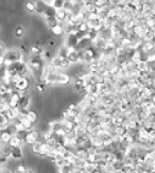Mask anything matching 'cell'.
Wrapping results in <instances>:
<instances>
[{
  "mask_svg": "<svg viewBox=\"0 0 155 173\" xmlns=\"http://www.w3.org/2000/svg\"><path fill=\"white\" fill-rule=\"evenodd\" d=\"M50 150H51V145L44 141H38L34 144H32V151L40 157H46V155L48 157Z\"/></svg>",
  "mask_w": 155,
  "mask_h": 173,
  "instance_id": "cell-1",
  "label": "cell"
},
{
  "mask_svg": "<svg viewBox=\"0 0 155 173\" xmlns=\"http://www.w3.org/2000/svg\"><path fill=\"white\" fill-rule=\"evenodd\" d=\"M41 137L39 132L32 131V132H27L26 138H24V142L28 143V144H34L38 141H41Z\"/></svg>",
  "mask_w": 155,
  "mask_h": 173,
  "instance_id": "cell-2",
  "label": "cell"
},
{
  "mask_svg": "<svg viewBox=\"0 0 155 173\" xmlns=\"http://www.w3.org/2000/svg\"><path fill=\"white\" fill-rule=\"evenodd\" d=\"M19 120H20L21 124H22L23 129L26 131H30L32 128H33V122L29 119L28 116H19Z\"/></svg>",
  "mask_w": 155,
  "mask_h": 173,
  "instance_id": "cell-3",
  "label": "cell"
},
{
  "mask_svg": "<svg viewBox=\"0 0 155 173\" xmlns=\"http://www.w3.org/2000/svg\"><path fill=\"white\" fill-rule=\"evenodd\" d=\"M20 111L21 110L17 107V108H10L6 113H7V116L10 118L11 121H13V120L18 119L19 116H20Z\"/></svg>",
  "mask_w": 155,
  "mask_h": 173,
  "instance_id": "cell-4",
  "label": "cell"
},
{
  "mask_svg": "<svg viewBox=\"0 0 155 173\" xmlns=\"http://www.w3.org/2000/svg\"><path fill=\"white\" fill-rule=\"evenodd\" d=\"M29 103H30V96H29V94L20 96L18 108L20 109V110H22V109H27L29 107Z\"/></svg>",
  "mask_w": 155,
  "mask_h": 173,
  "instance_id": "cell-5",
  "label": "cell"
},
{
  "mask_svg": "<svg viewBox=\"0 0 155 173\" xmlns=\"http://www.w3.org/2000/svg\"><path fill=\"white\" fill-rule=\"evenodd\" d=\"M11 123L10 118L7 116L6 112H1V116H0V124H1V130L6 129V128Z\"/></svg>",
  "mask_w": 155,
  "mask_h": 173,
  "instance_id": "cell-6",
  "label": "cell"
},
{
  "mask_svg": "<svg viewBox=\"0 0 155 173\" xmlns=\"http://www.w3.org/2000/svg\"><path fill=\"white\" fill-rule=\"evenodd\" d=\"M22 142H23V140L21 139L18 134H15V135H12V138H11V140L9 141L8 144H10L12 148H17V147H21V143Z\"/></svg>",
  "mask_w": 155,
  "mask_h": 173,
  "instance_id": "cell-7",
  "label": "cell"
},
{
  "mask_svg": "<svg viewBox=\"0 0 155 173\" xmlns=\"http://www.w3.org/2000/svg\"><path fill=\"white\" fill-rule=\"evenodd\" d=\"M11 157H12L15 160H18V159L22 158V151H21L20 147L12 148V153H11Z\"/></svg>",
  "mask_w": 155,
  "mask_h": 173,
  "instance_id": "cell-8",
  "label": "cell"
},
{
  "mask_svg": "<svg viewBox=\"0 0 155 173\" xmlns=\"http://www.w3.org/2000/svg\"><path fill=\"white\" fill-rule=\"evenodd\" d=\"M67 58L69 59L70 62H73V63H74V62H77L78 60L80 59L81 56H80V53H78L77 51H70Z\"/></svg>",
  "mask_w": 155,
  "mask_h": 173,
  "instance_id": "cell-9",
  "label": "cell"
},
{
  "mask_svg": "<svg viewBox=\"0 0 155 173\" xmlns=\"http://www.w3.org/2000/svg\"><path fill=\"white\" fill-rule=\"evenodd\" d=\"M11 138H12V134L9 133L7 130H5V129L1 130V140H2V142L9 143V141L11 140Z\"/></svg>",
  "mask_w": 155,
  "mask_h": 173,
  "instance_id": "cell-10",
  "label": "cell"
},
{
  "mask_svg": "<svg viewBox=\"0 0 155 173\" xmlns=\"http://www.w3.org/2000/svg\"><path fill=\"white\" fill-rule=\"evenodd\" d=\"M26 10L29 11V12H34L37 10V3H34L33 1H27L26 2Z\"/></svg>",
  "mask_w": 155,
  "mask_h": 173,
  "instance_id": "cell-11",
  "label": "cell"
},
{
  "mask_svg": "<svg viewBox=\"0 0 155 173\" xmlns=\"http://www.w3.org/2000/svg\"><path fill=\"white\" fill-rule=\"evenodd\" d=\"M11 153H12V147H11L10 144H8L5 145V147L2 148V150H1V154L6 155V157H11Z\"/></svg>",
  "mask_w": 155,
  "mask_h": 173,
  "instance_id": "cell-12",
  "label": "cell"
},
{
  "mask_svg": "<svg viewBox=\"0 0 155 173\" xmlns=\"http://www.w3.org/2000/svg\"><path fill=\"white\" fill-rule=\"evenodd\" d=\"M28 116L29 119L33 122V123H36V122L38 121V114H37L34 111H32V110H30V111L28 112V116Z\"/></svg>",
  "mask_w": 155,
  "mask_h": 173,
  "instance_id": "cell-13",
  "label": "cell"
},
{
  "mask_svg": "<svg viewBox=\"0 0 155 173\" xmlns=\"http://www.w3.org/2000/svg\"><path fill=\"white\" fill-rule=\"evenodd\" d=\"M52 32H53L55 36H61V34H63V28L58 25V26H55L54 28H52Z\"/></svg>",
  "mask_w": 155,
  "mask_h": 173,
  "instance_id": "cell-14",
  "label": "cell"
},
{
  "mask_svg": "<svg viewBox=\"0 0 155 173\" xmlns=\"http://www.w3.org/2000/svg\"><path fill=\"white\" fill-rule=\"evenodd\" d=\"M31 53H33L34 56H40V53H41V48L38 46H32L31 47Z\"/></svg>",
  "mask_w": 155,
  "mask_h": 173,
  "instance_id": "cell-15",
  "label": "cell"
},
{
  "mask_svg": "<svg viewBox=\"0 0 155 173\" xmlns=\"http://www.w3.org/2000/svg\"><path fill=\"white\" fill-rule=\"evenodd\" d=\"M16 172H20V173H27L28 172V170H27V168L24 166H22V164H19V166H16Z\"/></svg>",
  "mask_w": 155,
  "mask_h": 173,
  "instance_id": "cell-16",
  "label": "cell"
},
{
  "mask_svg": "<svg viewBox=\"0 0 155 173\" xmlns=\"http://www.w3.org/2000/svg\"><path fill=\"white\" fill-rule=\"evenodd\" d=\"M23 28L22 27H17L16 28V30H15V34H16V37H18V38H21V37L23 36Z\"/></svg>",
  "mask_w": 155,
  "mask_h": 173,
  "instance_id": "cell-17",
  "label": "cell"
},
{
  "mask_svg": "<svg viewBox=\"0 0 155 173\" xmlns=\"http://www.w3.org/2000/svg\"><path fill=\"white\" fill-rule=\"evenodd\" d=\"M147 66H148V69L154 71V70H155V60H154V61H150L148 63H147Z\"/></svg>",
  "mask_w": 155,
  "mask_h": 173,
  "instance_id": "cell-18",
  "label": "cell"
},
{
  "mask_svg": "<svg viewBox=\"0 0 155 173\" xmlns=\"http://www.w3.org/2000/svg\"><path fill=\"white\" fill-rule=\"evenodd\" d=\"M154 84H155V81H154Z\"/></svg>",
  "mask_w": 155,
  "mask_h": 173,
  "instance_id": "cell-19",
  "label": "cell"
}]
</instances>
